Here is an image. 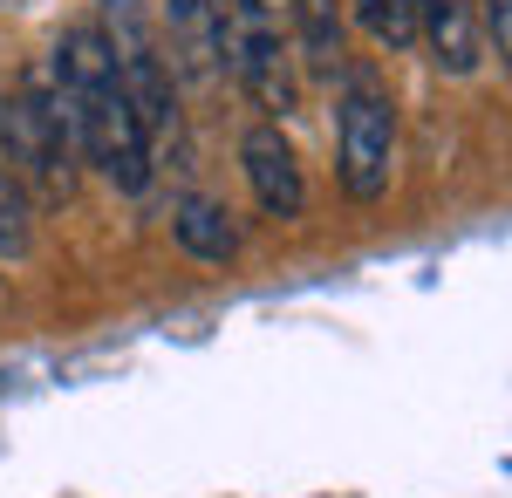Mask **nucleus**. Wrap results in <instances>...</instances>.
Returning a JSON list of instances; mask_svg holds the SVG:
<instances>
[{
    "label": "nucleus",
    "mask_w": 512,
    "mask_h": 498,
    "mask_svg": "<svg viewBox=\"0 0 512 498\" xmlns=\"http://www.w3.org/2000/svg\"><path fill=\"white\" fill-rule=\"evenodd\" d=\"M355 28L376 41V48H390V55H403V48H417V14H410V0H349Z\"/></svg>",
    "instance_id": "obj_11"
},
{
    "label": "nucleus",
    "mask_w": 512,
    "mask_h": 498,
    "mask_svg": "<svg viewBox=\"0 0 512 498\" xmlns=\"http://www.w3.org/2000/svg\"><path fill=\"white\" fill-rule=\"evenodd\" d=\"M287 35H294V62H301V76L335 82L355 62V55H349V7H342V0H294Z\"/></svg>",
    "instance_id": "obj_9"
},
{
    "label": "nucleus",
    "mask_w": 512,
    "mask_h": 498,
    "mask_svg": "<svg viewBox=\"0 0 512 498\" xmlns=\"http://www.w3.org/2000/svg\"><path fill=\"white\" fill-rule=\"evenodd\" d=\"M239 171H246V192H253V205H260L267 219L294 226V219L308 212V178H301V157H294V144H287L280 123L260 116V123L239 137Z\"/></svg>",
    "instance_id": "obj_6"
},
{
    "label": "nucleus",
    "mask_w": 512,
    "mask_h": 498,
    "mask_svg": "<svg viewBox=\"0 0 512 498\" xmlns=\"http://www.w3.org/2000/svg\"><path fill=\"white\" fill-rule=\"evenodd\" d=\"M0 164L21 178L28 198H69L82 178V151H76V130L55 103L48 76H28L21 89L0 96Z\"/></svg>",
    "instance_id": "obj_2"
},
{
    "label": "nucleus",
    "mask_w": 512,
    "mask_h": 498,
    "mask_svg": "<svg viewBox=\"0 0 512 498\" xmlns=\"http://www.w3.org/2000/svg\"><path fill=\"white\" fill-rule=\"evenodd\" d=\"M410 14H417V48L444 76H478V62H485L478 0H410Z\"/></svg>",
    "instance_id": "obj_8"
},
{
    "label": "nucleus",
    "mask_w": 512,
    "mask_h": 498,
    "mask_svg": "<svg viewBox=\"0 0 512 498\" xmlns=\"http://www.w3.org/2000/svg\"><path fill=\"white\" fill-rule=\"evenodd\" d=\"M171 239H178V253L198 260V267H226L239 253V226L233 212L219 205V198H178V212H171Z\"/></svg>",
    "instance_id": "obj_10"
},
{
    "label": "nucleus",
    "mask_w": 512,
    "mask_h": 498,
    "mask_svg": "<svg viewBox=\"0 0 512 498\" xmlns=\"http://www.w3.org/2000/svg\"><path fill=\"white\" fill-rule=\"evenodd\" d=\"M226 14H246V21H280V28H287L294 0H226Z\"/></svg>",
    "instance_id": "obj_14"
},
{
    "label": "nucleus",
    "mask_w": 512,
    "mask_h": 498,
    "mask_svg": "<svg viewBox=\"0 0 512 498\" xmlns=\"http://www.w3.org/2000/svg\"><path fill=\"white\" fill-rule=\"evenodd\" d=\"M396 144H403V123H396V96L376 69L349 62L342 69V96H335V185L355 205H376L396 178Z\"/></svg>",
    "instance_id": "obj_3"
},
{
    "label": "nucleus",
    "mask_w": 512,
    "mask_h": 498,
    "mask_svg": "<svg viewBox=\"0 0 512 498\" xmlns=\"http://www.w3.org/2000/svg\"><path fill=\"white\" fill-rule=\"evenodd\" d=\"M158 35L171 55V76L219 82L226 76V0H164Z\"/></svg>",
    "instance_id": "obj_7"
},
{
    "label": "nucleus",
    "mask_w": 512,
    "mask_h": 498,
    "mask_svg": "<svg viewBox=\"0 0 512 498\" xmlns=\"http://www.w3.org/2000/svg\"><path fill=\"white\" fill-rule=\"evenodd\" d=\"M226 76L267 123H287L301 110V62H294V35L280 21L226 14Z\"/></svg>",
    "instance_id": "obj_5"
},
{
    "label": "nucleus",
    "mask_w": 512,
    "mask_h": 498,
    "mask_svg": "<svg viewBox=\"0 0 512 498\" xmlns=\"http://www.w3.org/2000/svg\"><path fill=\"white\" fill-rule=\"evenodd\" d=\"M28 253H35V198L0 164V260H28Z\"/></svg>",
    "instance_id": "obj_12"
},
{
    "label": "nucleus",
    "mask_w": 512,
    "mask_h": 498,
    "mask_svg": "<svg viewBox=\"0 0 512 498\" xmlns=\"http://www.w3.org/2000/svg\"><path fill=\"white\" fill-rule=\"evenodd\" d=\"M41 76H48L55 103L69 116V130H76L82 164H89L96 178H110L117 192L137 198L151 185V137H144V123L130 116V96H123V82H117V62H110L103 28H96V21L62 28V41H55L48 62H41Z\"/></svg>",
    "instance_id": "obj_1"
},
{
    "label": "nucleus",
    "mask_w": 512,
    "mask_h": 498,
    "mask_svg": "<svg viewBox=\"0 0 512 498\" xmlns=\"http://www.w3.org/2000/svg\"><path fill=\"white\" fill-rule=\"evenodd\" d=\"M478 28H485V55L512 69V0H478Z\"/></svg>",
    "instance_id": "obj_13"
},
{
    "label": "nucleus",
    "mask_w": 512,
    "mask_h": 498,
    "mask_svg": "<svg viewBox=\"0 0 512 498\" xmlns=\"http://www.w3.org/2000/svg\"><path fill=\"white\" fill-rule=\"evenodd\" d=\"M96 28L110 41V62H117V82L130 96V116L144 123L151 151L178 130V89H171V55H164L158 14L144 0H103L96 7Z\"/></svg>",
    "instance_id": "obj_4"
}]
</instances>
